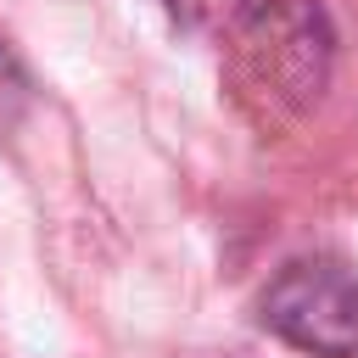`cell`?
<instances>
[{"label":"cell","mask_w":358,"mask_h":358,"mask_svg":"<svg viewBox=\"0 0 358 358\" xmlns=\"http://www.w3.org/2000/svg\"><path fill=\"white\" fill-rule=\"evenodd\" d=\"M252 6H257V0H162V11H168L185 34H207V39H229V34L246 22Z\"/></svg>","instance_id":"obj_3"},{"label":"cell","mask_w":358,"mask_h":358,"mask_svg":"<svg viewBox=\"0 0 358 358\" xmlns=\"http://www.w3.org/2000/svg\"><path fill=\"white\" fill-rule=\"evenodd\" d=\"M257 319L296 352L358 358V268L341 257H291L263 285Z\"/></svg>","instance_id":"obj_2"},{"label":"cell","mask_w":358,"mask_h":358,"mask_svg":"<svg viewBox=\"0 0 358 358\" xmlns=\"http://www.w3.org/2000/svg\"><path fill=\"white\" fill-rule=\"evenodd\" d=\"M336 28L319 0H257L224 39V78L235 106L263 129H296L330 90Z\"/></svg>","instance_id":"obj_1"},{"label":"cell","mask_w":358,"mask_h":358,"mask_svg":"<svg viewBox=\"0 0 358 358\" xmlns=\"http://www.w3.org/2000/svg\"><path fill=\"white\" fill-rule=\"evenodd\" d=\"M28 106H34V84H28L22 62H17V56L6 50V39H0V129H11Z\"/></svg>","instance_id":"obj_4"}]
</instances>
